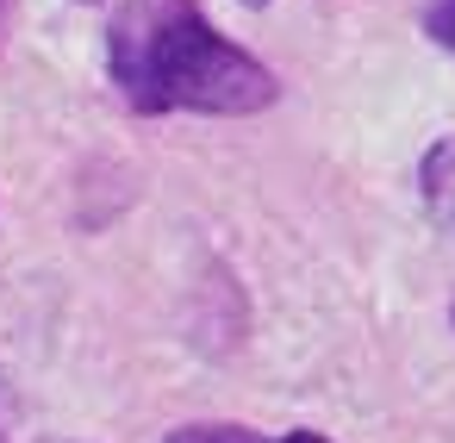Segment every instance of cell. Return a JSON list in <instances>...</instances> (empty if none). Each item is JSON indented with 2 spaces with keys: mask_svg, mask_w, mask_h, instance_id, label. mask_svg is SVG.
I'll return each instance as SVG.
<instances>
[{
  "mask_svg": "<svg viewBox=\"0 0 455 443\" xmlns=\"http://www.w3.org/2000/svg\"><path fill=\"white\" fill-rule=\"evenodd\" d=\"M107 76L144 119L219 113L243 119L275 107L281 82L262 57L231 44L194 0H119L107 20Z\"/></svg>",
  "mask_w": 455,
  "mask_h": 443,
  "instance_id": "cell-1",
  "label": "cell"
},
{
  "mask_svg": "<svg viewBox=\"0 0 455 443\" xmlns=\"http://www.w3.org/2000/svg\"><path fill=\"white\" fill-rule=\"evenodd\" d=\"M418 188H424V206L443 231H455V138L430 144L424 163H418Z\"/></svg>",
  "mask_w": 455,
  "mask_h": 443,
  "instance_id": "cell-2",
  "label": "cell"
},
{
  "mask_svg": "<svg viewBox=\"0 0 455 443\" xmlns=\"http://www.w3.org/2000/svg\"><path fill=\"white\" fill-rule=\"evenodd\" d=\"M163 443H331L324 431H250V424H219V418H200V424H175Z\"/></svg>",
  "mask_w": 455,
  "mask_h": 443,
  "instance_id": "cell-3",
  "label": "cell"
},
{
  "mask_svg": "<svg viewBox=\"0 0 455 443\" xmlns=\"http://www.w3.org/2000/svg\"><path fill=\"white\" fill-rule=\"evenodd\" d=\"M424 32H430L443 51H455V0H430V13H424Z\"/></svg>",
  "mask_w": 455,
  "mask_h": 443,
  "instance_id": "cell-4",
  "label": "cell"
},
{
  "mask_svg": "<svg viewBox=\"0 0 455 443\" xmlns=\"http://www.w3.org/2000/svg\"><path fill=\"white\" fill-rule=\"evenodd\" d=\"M243 7H262V0H243Z\"/></svg>",
  "mask_w": 455,
  "mask_h": 443,
  "instance_id": "cell-5",
  "label": "cell"
},
{
  "mask_svg": "<svg viewBox=\"0 0 455 443\" xmlns=\"http://www.w3.org/2000/svg\"><path fill=\"white\" fill-rule=\"evenodd\" d=\"M51 443H69V437H51Z\"/></svg>",
  "mask_w": 455,
  "mask_h": 443,
  "instance_id": "cell-6",
  "label": "cell"
},
{
  "mask_svg": "<svg viewBox=\"0 0 455 443\" xmlns=\"http://www.w3.org/2000/svg\"><path fill=\"white\" fill-rule=\"evenodd\" d=\"M0 443H7V431H0Z\"/></svg>",
  "mask_w": 455,
  "mask_h": 443,
  "instance_id": "cell-7",
  "label": "cell"
},
{
  "mask_svg": "<svg viewBox=\"0 0 455 443\" xmlns=\"http://www.w3.org/2000/svg\"><path fill=\"white\" fill-rule=\"evenodd\" d=\"M449 312H455V306H449Z\"/></svg>",
  "mask_w": 455,
  "mask_h": 443,
  "instance_id": "cell-8",
  "label": "cell"
}]
</instances>
